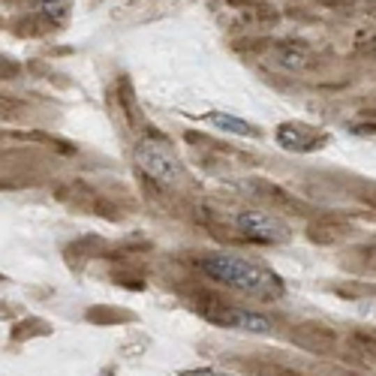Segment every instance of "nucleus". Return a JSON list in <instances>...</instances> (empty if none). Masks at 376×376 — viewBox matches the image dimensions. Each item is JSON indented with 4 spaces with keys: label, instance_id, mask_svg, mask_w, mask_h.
Segmentation results:
<instances>
[{
    "label": "nucleus",
    "instance_id": "f257e3e1",
    "mask_svg": "<svg viewBox=\"0 0 376 376\" xmlns=\"http://www.w3.org/2000/svg\"><path fill=\"white\" fill-rule=\"evenodd\" d=\"M199 268L211 280H217L226 289H235V292L265 298V301H274V298L283 295V280L274 271H268V268L256 265V262H247L241 256H232V253L205 256L199 262Z\"/></svg>",
    "mask_w": 376,
    "mask_h": 376
},
{
    "label": "nucleus",
    "instance_id": "f03ea898",
    "mask_svg": "<svg viewBox=\"0 0 376 376\" xmlns=\"http://www.w3.org/2000/svg\"><path fill=\"white\" fill-rule=\"evenodd\" d=\"M136 166L153 181V184H160L166 190L175 187L178 178H181L178 153L166 139H160V136H148L136 144Z\"/></svg>",
    "mask_w": 376,
    "mask_h": 376
},
{
    "label": "nucleus",
    "instance_id": "7ed1b4c3",
    "mask_svg": "<svg viewBox=\"0 0 376 376\" xmlns=\"http://www.w3.org/2000/svg\"><path fill=\"white\" fill-rule=\"evenodd\" d=\"M235 226L247 241H256V244H283V241H289V226L280 217L265 214V211H238Z\"/></svg>",
    "mask_w": 376,
    "mask_h": 376
},
{
    "label": "nucleus",
    "instance_id": "20e7f679",
    "mask_svg": "<svg viewBox=\"0 0 376 376\" xmlns=\"http://www.w3.org/2000/svg\"><path fill=\"white\" fill-rule=\"evenodd\" d=\"M205 316L214 325L223 329H238V331H250V334H271V322L259 313L241 310V307H220V310H205Z\"/></svg>",
    "mask_w": 376,
    "mask_h": 376
},
{
    "label": "nucleus",
    "instance_id": "39448f33",
    "mask_svg": "<svg viewBox=\"0 0 376 376\" xmlns=\"http://www.w3.org/2000/svg\"><path fill=\"white\" fill-rule=\"evenodd\" d=\"M277 144L295 153H307L325 144V133L307 127V123H280L277 127Z\"/></svg>",
    "mask_w": 376,
    "mask_h": 376
},
{
    "label": "nucleus",
    "instance_id": "423d86ee",
    "mask_svg": "<svg viewBox=\"0 0 376 376\" xmlns=\"http://www.w3.org/2000/svg\"><path fill=\"white\" fill-rule=\"evenodd\" d=\"M208 123H214L217 130L223 133H235V136H259V130L253 127V123L241 121V118H232V114H220V112H208L205 114Z\"/></svg>",
    "mask_w": 376,
    "mask_h": 376
},
{
    "label": "nucleus",
    "instance_id": "0eeeda50",
    "mask_svg": "<svg viewBox=\"0 0 376 376\" xmlns=\"http://www.w3.org/2000/svg\"><path fill=\"white\" fill-rule=\"evenodd\" d=\"M277 61H280L286 70H301V66H307V48L304 45H280L277 48Z\"/></svg>",
    "mask_w": 376,
    "mask_h": 376
},
{
    "label": "nucleus",
    "instance_id": "6e6552de",
    "mask_svg": "<svg viewBox=\"0 0 376 376\" xmlns=\"http://www.w3.org/2000/svg\"><path fill=\"white\" fill-rule=\"evenodd\" d=\"M66 9H70V3H66V0H43V13L52 15V18H61Z\"/></svg>",
    "mask_w": 376,
    "mask_h": 376
}]
</instances>
